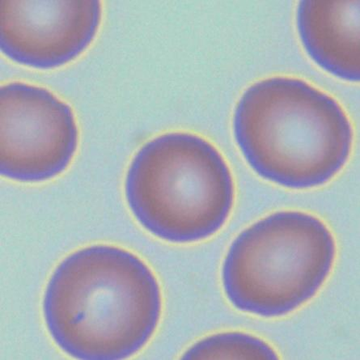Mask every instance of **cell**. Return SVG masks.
Wrapping results in <instances>:
<instances>
[{"mask_svg": "<svg viewBox=\"0 0 360 360\" xmlns=\"http://www.w3.org/2000/svg\"><path fill=\"white\" fill-rule=\"evenodd\" d=\"M162 310L159 283L141 257L94 245L72 252L53 272L43 314L53 340L70 356L120 360L154 335Z\"/></svg>", "mask_w": 360, "mask_h": 360, "instance_id": "6da1fadb", "label": "cell"}, {"mask_svg": "<svg viewBox=\"0 0 360 360\" xmlns=\"http://www.w3.org/2000/svg\"><path fill=\"white\" fill-rule=\"evenodd\" d=\"M233 124L251 169L289 189L327 184L352 153L353 127L345 110L299 78L273 77L251 85L236 106Z\"/></svg>", "mask_w": 360, "mask_h": 360, "instance_id": "7a4b0ae2", "label": "cell"}, {"mask_svg": "<svg viewBox=\"0 0 360 360\" xmlns=\"http://www.w3.org/2000/svg\"><path fill=\"white\" fill-rule=\"evenodd\" d=\"M129 208L142 227L171 243H197L216 234L233 207L226 160L197 134H160L139 148L125 180Z\"/></svg>", "mask_w": 360, "mask_h": 360, "instance_id": "3957f363", "label": "cell"}, {"mask_svg": "<svg viewBox=\"0 0 360 360\" xmlns=\"http://www.w3.org/2000/svg\"><path fill=\"white\" fill-rule=\"evenodd\" d=\"M335 257L334 236L320 219L276 212L245 229L230 245L222 269L224 292L245 313L285 316L318 293Z\"/></svg>", "mask_w": 360, "mask_h": 360, "instance_id": "277c9868", "label": "cell"}, {"mask_svg": "<svg viewBox=\"0 0 360 360\" xmlns=\"http://www.w3.org/2000/svg\"><path fill=\"white\" fill-rule=\"evenodd\" d=\"M0 173L25 184L61 174L77 153L71 106L47 89L11 82L0 89Z\"/></svg>", "mask_w": 360, "mask_h": 360, "instance_id": "5b68a950", "label": "cell"}, {"mask_svg": "<svg viewBox=\"0 0 360 360\" xmlns=\"http://www.w3.org/2000/svg\"><path fill=\"white\" fill-rule=\"evenodd\" d=\"M101 17L99 0H0V48L21 65L61 67L87 49Z\"/></svg>", "mask_w": 360, "mask_h": 360, "instance_id": "8992f818", "label": "cell"}, {"mask_svg": "<svg viewBox=\"0 0 360 360\" xmlns=\"http://www.w3.org/2000/svg\"><path fill=\"white\" fill-rule=\"evenodd\" d=\"M359 4L303 0L297 12L300 39L311 60L350 82L360 79Z\"/></svg>", "mask_w": 360, "mask_h": 360, "instance_id": "52a82bcc", "label": "cell"}, {"mask_svg": "<svg viewBox=\"0 0 360 360\" xmlns=\"http://www.w3.org/2000/svg\"><path fill=\"white\" fill-rule=\"evenodd\" d=\"M277 353L261 338L245 333L228 332L193 344L182 359H278Z\"/></svg>", "mask_w": 360, "mask_h": 360, "instance_id": "ba28073f", "label": "cell"}]
</instances>
